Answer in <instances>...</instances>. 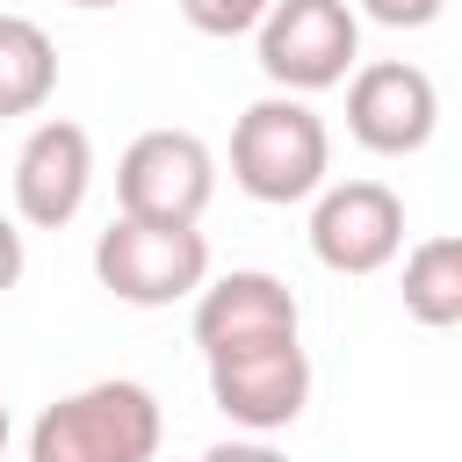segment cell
Listing matches in <instances>:
<instances>
[{
  "instance_id": "cell-1",
  "label": "cell",
  "mask_w": 462,
  "mask_h": 462,
  "mask_svg": "<svg viewBox=\"0 0 462 462\" xmlns=\"http://www.w3.org/2000/svg\"><path fill=\"white\" fill-rule=\"evenodd\" d=\"M325 173H332V130L303 94L274 87L231 123V180L253 202H267V209L310 202L325 188Z\"/></svg>"
},
{
  "instance_id": "cell-2",
  "label": "cell",
  "mask_w": 462,
  "mask_h": 462,
  "mask_svg": "<svg viewBox=\"0 0 462 462\" xmlns=\"http://www.w3.org/2000/svg\"><path fill=\"white\" fill-rule=\"evenodd\" d=\"M159 433H166L159 397L130 375H108L36 411L29 462H152Z\"/></svg>"
},
{
  "instance_id": "cell-3",
  "label": "cell",
  "mask_w": 462,
  "mask_h": 462,
  "mask_svg": "<svg viewBox=\"0 0 462 462\" xmlns=\"http://www.w3.org/2000/svg\"><path fill=\"white\" fill-rule=\"evenodd\" d=\"M94 274L116 303L166 310L188 303L209 282V238L195 224H152V217H116L94 238Z\"/></svg>"
},
{
  "instance_id": "cell-4",
  "label": "cell",
  "mask_w": 462,
  "mask_h": 462,
  "mask_svg": "<svg viewBox=\"0 0 462 462\" xmlns=\"http://www.w3.org/2000/svg\"><path fill=\"white\" fill-rule=\"evenodd\" d=\"M253 51L282 94H325L361 58V14L346 0H274L253 29Z\"/></svg>"
},
{
  "instance_id": "cell-5",
  "label": "cell",
  "mask_w": 462,
  "mask_h": 462,
  "mask_svg": "<svg viewBox=\"0 0 462 462\" xmlns=\"http://www.w3.org/2000/svg\"><path fill=\"white\" fill-rule=\"evenodd\" d=\"M217 195V152L195 130H144L116 159V209L152 224H202Z\"/></svg>"
},
{
  "instance_id": "cell-6",
  "label": "cell",
  "mask_w": 462,
  "mask_h": 462,
  "mask_svg": "<svg viewBox=\"0 0 462 462\" xmlns=\"http://www.w3.org/2000/svg\"><path fill=\"white\" fill-rule=\"evenodd\" d=\"M440 130V87L404 65V58H375L346 79V137L375 159H411L426 152Z\"/></svg>"
},
{
  "instance_id": "cell-7",
  "label": "cell",
  "mask_w": 462,
  "mask_h": 462,
  "mask_svg": "<svg viewBox=\"0 0 462 462\" xmlns=\"http://www.w3.org/2000/svg\"><path fill=\"white\" fill-rule=\"evenodd\" d=\"M310 253L332 274H383L404 253V202L383 180H325L310 202Z\"/></svg>"
},
{
  "instance_id": "cell-8",
  "label": "cell",
  "mask_w": 462,
  "mask_h": 462,
  "mask_svg": "<svg viewBox=\"0 0 462 462\" xmlns=\"http://www.w3.org/2000/svg\"><path fill=\"white\" fill-rule=\"evenodd\" d=\"M274 339H303V310H296L282 274L231 267V274L195 289V346H202V361H224V354H245V346H274Z\"/></svg>"
},
{
  "instance_id": "cell-9",
  "label": "cell",
  "mask_w": 462,
  "mask_h": 462,
  "mask_svg": "<svg viewBox=\"0 0 462 462\" xmlns=\"http://www.w3.org/2000/svg\"><path fill=\"white\" fill-rule=\"evenodd\" d=\"M209 397L245 433L296 426L303 404H310V354H303V339H274V346H245V354L209 361Z\"/></svg>"
},
{
  "instance_id": "cell-10",
  "label": "cell",
  "mask_w": 462,
  "mask_h": 462,
  "mask_svg": "<svg viewBox=\"0 0 462 462\" xmlns=\"http://www.w3.org/2000/svg\"><path fill=\"white\" fill-rule=\"evenodd\" d=\"M94 188V137L72 116H43L14 152V217L29 231H58L87 209Z\"/></svg>"
},
{
  "instance_id": "cell-11",
  "label": "cell",
  "mask_w": 462,
  "mask_h": 462,
  "mask_svg": "<svg viewBox=\"0 0 462 462\" xmlns=\"http://www.w3.org/2000/svg\"><path fill=\"white\" fill-rule=\"evenodd\" d=\"M58 94V43L29 14H0V116H36Z\"/></svg>"
},
{
  "instance_id": "cell-12",
  "label": "cell",
  "mask_w": 462,
  "mask_h": 462,
  "mask_svg": "<svg viewBox=\"0 0 462 462\" xmlns=\"http://www.w3.org/2000/svg\"><path fill=\"white\" fill-rule=\"evenodd\" d=\"M397 296L419 325H462V238L440 231V238H419L404 253V274H397Z\"/></svg>"
},
{
  "instance_id": "cell-13",
  "label": "cell",
  "mask_w": 462,
  "mask_h": 462,
  "mask_svg": "<svg viewBox=\"0 0 462 462\" xmlns=\"http://www.w3.org/2000/svg\"><path fill=\"white\" fill-rule=\"evenodd\" d=\"M267 7L274 0H180L188 29H202V36H253Z\"/></svg>"
},
{
  "instance_id": "cell-14",
  "label": "cell",
  "mask_w": 462,
  "mask_h": 462,
  "mask_svg": "<svg viewBox=\"0 0 462 462\" xmlns=\"http://www.w3.org/2000/svg\"><path fill=\"white\" fill-rule=\"evenodd\" d=\"M346 7L368 14V22H383V29H426V22H440L448 0H346Z\"/></svg>"
},
{
  "instance_id": "cell-15",
  "label": "cell",
  "mask_w": 462,
  "mask_h": 462,
  "mask_svg": "<svg viewBox=\"0 0 462 462\" xmlns=\"http://www.w3.org/2000/svg\"><path fill=\"white\" fill-rule=\"evenodd\" d=\"M22 267H29V245H22V217H7V209H0V296L22 282Z\"/></svg>"
},
{
  "instance_id": "cell-16",
  "label": "cell",
  "mask_w": 462,
  "mask_h": 462,
  "mask_svg": "<svg viewBox=\"0 0 462 462\" xmlns=\"http://www.w3.org/2000/svg\"><path fill=\"white\" fill-rule=\"evenodd\" d=\"M202 462H289L282 448H267V433H253V440H217Z\"/></svg>"
},
{
  "instance_id": "cell-17",
  "label": "cell",
  "mask_w": 462,
  "mask_h": 462,
  "mask_svg": "<svg viewBox=\"0 0 462 462\" xmlns=\"http://www.w3.org/2000/svg\"><path fill=\"white\" fill-rule=\"evenodd\" d=\"M7 433H14V426H7V404H0V462H7Z\"/></svg>"
},
{
  "instance_id": "cell-18",
  "label": "cell",
  "mask_w": 462,
  "mask_h": 462,
  "mask_svg": "<svg viewBox=\"0 0 462 462\" xmlns=\"http://www.w3.org/2000/svg\"><path fill=\"white\" fill-rule=\"evenodd\" d=\"M72 7H123V0H72Z\"/></svg>"
}]
</instances>
